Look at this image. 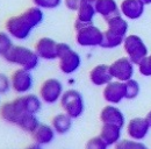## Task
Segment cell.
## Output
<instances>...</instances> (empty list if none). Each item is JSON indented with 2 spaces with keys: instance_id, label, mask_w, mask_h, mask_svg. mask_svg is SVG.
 <instances>
[{
  "instance_id": "1",
  "label": "cell",
  "mask_w": 151,
  "mask_h": 149,
  "mask_svg": "<svg viewBox=\"0 0 151 149\" xmlns=\"http://www.w3.org/2000/svg\"><path fill=\"white\" fill-rule=\"evenodd\" d=\"M43 18V9L36 6H32L24 9L19 15L11 17L5 23V29L13 40L26 41L30 36L34 28L42 23Z\"/></svg>"
},
{
  "instance_id": "2",
  "label": "cell",
  "mask_w": 151,
  "mask_h": 149,
  "mask_svg": "<svg viewBox=\"0 0 151 149\" xmlns=\"http://www.w3.org/2000/svg\"><path fill=\"white\" fill-rule=\"evenodd\" d=\"M107 29L104 32V41L101 48L114 49L123 44L126 37L128 36V22L121 14L106 21Z\"/></svg>"
},
{
  "instance_id": "3",
  "label": "cell",
  "mask_w": 151,
  "mask_h": 149,
  "mask_svg": "<svg viewBox=\"0 0 151 149\" xmlns=\"http://www.w3.org/2000/svg\"><path fill=\"white\" fill-rule=\"evenodd\" d=\"M4 59L8 64L15 65L19 69L33 71L38 67L41 58L34 49L21 44H14L13 48L4 56Z\"/></svg>"
},
{
  "instance_id": "4",
  "label": "cell",
  "mask_w": 151,
  "mask_h": 149,
  "mask_svg": "<svg viewBox=\"0 0 151 149\" xmlns=\"http://www.w3.org/2000/svg\"><path fill=\"white\" fill-rule=\"evenodd\" d=\"M58 68L64 74H72L80 68L81 58L68 43L60 42L57 46Z\"/></svg>"
},
{
  "instance_id": "5",
  "label": "cell",
  "mask_w": 151,
  "mask_h": 149,
  "mask_svg": "<svg viewBox=\"0 0 151 149\" xmlns=\"http://www.w3.org/2000/svg\"><path fill=\"white\" fill-rule=\"evenodd\" d=\"M76 43L84 48H94L101 47L104 41V32L94 26L91 25H83L76 26Z\"/></svg>"
},
{
  "instance_id": "6",
  "label": "cell",
  "mask_w": 151,
  "mask_h": 149,
  "mask_svg": "<svg viewBox=\"0 0 151 149\" xmlns=\"http://www.w3.org/2000/svg\"><path fill=\"white\" fill-rule=\"evenodd\" d=\"M59 103L64 113H66L72 119L81 116L85 111V103L83 94L73 89L64 91Z\"/></svg>"
},
{
  "instance_id": "7",
  "label": "cell",
  "mask_w": 151,
  "mask_h": 149,
  "mask_svg": "<svg viewBox=\"0 0 151 149\" xmlns=\"http://www.w3.org/2000/svg\"><path fill=\"white\" fill-rule=\"evenodd\" d=\"M123 50L127 54V57L132 61L135 65H138L148 54V47L145 46L144 41L138 35H128L123 42Z\"/></svg>"
},
{
  "instance_id": "8",
  "label": "cell",
  "mask_w": 151,
  "mask_h": 149,
  "mask_svg": "<svg viewBox=\"0 0 151 149\" xmlns=\"http://www.w3.org/2000/svg\"><path fill=\"white\" fill-rule=\"evenodd\" d=\"M63 93H64L63 84L57 78L45 79L38 89V97L44 104H48V105H54L58 103Z\"/></svg>"
},
{
  "instance_id": "9",
  "label": "cell",
  "mask_w": 151,
  "mask_h": 149,
  "mask_svg": "<svg viewBox=\"0 0 151 149\" xmlns=\"http://www.w3.org/2000/svg\"><path fill=\"white\" fill-rule=\"evenodd\" d=\"M11 84L12 90L19 95L29 93L34 86V77L32 71L18 68L11 74Z\"/></svg>"
},
{
  "instance_id": "10",
  "label": "cell",
  "mask_w": 151,
  "mask_h": 149,
  "mask_svg": "<svg viewBox=\"0 0 151 149\" xmlns=\"http://www.w3.org/2000/svg\"><path fill=\"white\" fill-rule=\"evenodd\" d=\"M23 114H26V112L19 97L11 101H6L0 106V118L7 124L17 126L18 121Z\"/></svg>"
},
{
  "instance_id": "11",
  "label": "cell",
  "mask_w": 151,
  "mask_h": 149,
  "mask_svg": "<svg viewBox=\"0 0 151 149\" xmlns=\"http://www.w3.org/2000/svg\"><path fill=\"white\" fill-rule=\"evenodd\" d=\"M134 65L135 64L128 57H120L114 61L109 65V68H111V72L115 80L126 83L132 79L134 71H135Z\"/></svg>"
},
{
  "instance_id": "12",
  "label": "cell",
  "mask_w": 151,
  "mask_h": 149,
  "mask_svg": "<svg viewBox=\"0 0 151 149\" xmlns=\"http://www.w3.org/2000/svg\"><path fill=\"white\" fill-rule=\"evenodd\" d=\"M102 97L108 104L112 105L120 104L123 99H126V84L123 82H119L114 79L104 86Z\"/></svg>"
},
{
  "instance_id": "13",
  "label": "cell",
  "mask_w": 151,
  "mask_h": 149,
  "mask_svg": "<svg viewBox=\"0 0 151 149\" xmlns=\"http://www.w3.org/2000/svg\"><path fill=\"white\" fill-rule=\"evenodd\" d=\"M57 43L51 37H40L34 47V50L41 59L54 61L57 59Z\"/></svg>"
},
{
  "instance_id": "14",
  "label": "cell",
  "mask_w": 151,
  "mask_h": 149,
  "mask_svg": "<svg viewBox=\"0 0 151 149\" xmlns=\"http://www.w3.org/2000/svg\"><path fill=\"white\" fill-rule=\"evenodd\" d=\"M95 4H96V0H81L80 6L77 11L75 27L93 23V20L96 14Z\"/></svg>"
},
{
  "instance_id": "15",
  "label": "cell",
  "mask_w": 151,
  "mask_h": 149,
  "mask_svg": "<svg viewBox=\"0 0 151 149\" xmlns=\"http://www.w3.org/2000/svg\"><path fill=\"white\" fill-rule=\"evenodd\" d=\"M150 128L147 118H134L127 125V134L132 140L141 141L148 135Z\"/></svg>"
},
{
  "instance_id": "16",
  "label": "cell",
  "mask_w": 151,
  "mask_h": 149,
  "mask_svg": "<svg viewBox=\"0 0 151 149\" xmlns=\"http://www.w3.org/2000/svg\"><path fill=\"white\" fill-rule=\"evenodd\" d=\"M144 7L142 0H122L120 4V12L123 18L129 20H138L144 14Z\"/></svg>"
},
{
  "instance_id": "17",
  "label": "cell",
  "mask_w": 151,
  "mask_h": 149,
  "mask_svg": "<svg viewBox=\"0 0 151 149\" xmlns=\"http://www.w3.org/2000/svg\"><path fill=\"white\" fill-rule=\"evenodd\" d=\"M100 120L102 124H111V125H116L121 128H123L126 124V118L124 114L120 108H117L115 105H106L101 112H100Z\"/></svg>"
},
{
  "instance_id": "18",
  "label": "cell",
  "mask_w": 151,
  "mask_h": 149,
  "mask_svg": "<svg viewBox=\"0 0 151 149\" xmlns=\"http://www.w3.org/2000/svg\"><path fill=\"white\" fill-rule=\"evenodd\" d=\"M90 82L95 86H105L114 80L111 68L107 64H98L90 71Z\"/></svg>"
},
{
  "instance_id": "19",
  "label": "cell",
  "mask_w": 151,
  "mask_h": 149,
  "mask_svg": "<svg viewBox=\"0 0 151 149\" xmlns=\"http://www.w3.org/2000/svg\"><path fill=\"white\" fill-rule=\"evenodd\" d=\"M96 14L100 15L105 21L120 15V6L117 5L116 0H96L95 4Z\"/></svg>"
},
{
  "instance_id": "20",
  "label": "cell",
  "mask_w": 151,
  "mask_h": 149,
  "mask_svg": "<svg viewBox=\"0 0 151 149\" xmlns=\"http://www.w3.org/2000/svg\"><path fill=\"white\" fill-rule=\"evenodd\" d=\"M55 135H56V132L51 125L40 124L36 130L32 134V137L35 143H37L40 146H47L54 141Z\"/></svg>"
},
{
  "instance_id": "21",
  "label": "cell",
  "mask_w": 151,
  "mask_h": 149,
  "mask_svg": "<svg viewBox=\"0 0 151 149\" xmlns=\"http://www.w3.org/2000/svg\"><path fill=\"white\" fill-rule=\"evenodd\" d=\"M121 130L122 128L116 125L102 124V127L100 130V136L108 146H115L121 140Z\"/></svg>"
},
{
  "instance_id": "22",
  "label": "cell",
  "mask_w": 151,
  "mask_h": 149,
  "mask_svg": "<svg viewBox=\"0 0 151 149\" xmlns=\"http://www.w3.org/2000/svg\"><path fill=\"white\" fill-rule=\"evenodd\" d=\"M19 98L26 113L37 114L38 112L41 111L43 101L41 100V98L38 95L33 94V93H27V94L19 95Z\"/></svg>"
},
{
  "instance_id": "23",
  "label": "cell",
  "mask_w": 151,
  "mask_h": 149,
  "mask_svg": "<svg viewBox=\"0 0 151 149\" xmlns=\"http://www.w3.org/2000/svg\"><path fill=\"white\" fill-rule=\"evenodd\" d=\"M72 118L69 116L66 113H59L56 114L51 120V126L55 129L56 134H66L72 127Z\"/></svg>"
},
{
  "instance_id": "24",
  "label": "cell",
  "mask_w": 151,
  "mask_h": 149,
  "mask_svg": "<svg viewBox=\"0 0 151 149\" xmlns=\"http://www.w3.org/2000/svg\"><path fill=\"white\" fill-rule=\"evenodd\" d=\"M40 120L36 116V114H30V113H26L23 114L20 120L18 121L17 126L19 127L20 129H22L26 133H29V134H33L36 128L40 126Z\"/></svg>"
},
{
  "instance_id": "25",
  "label": "cell",
  "mask_w": 151,
  "mask_h": 149,
  "mask_svg": "<svg viewBox=\"0 0 151 149\" xmlns=\"http://www.w3.org/2000/svg\"><path fill=\"white\" fill-rule=\"evenodd\" d=\"M13 46H14V42L11 35L6 30L0 32V57L4 58V56L13 48Z\"/></svg>"
},
{
  "instance_id": "26",
  "label": "cell",
  "mask_w": 151,
  "mask_h": 149,
  "mask_svg": "<svg viewBox=\"0 0 151 149\" xmlns=\"http://www.w3.org/2000/svg\"><path fill=\"white\" fill-rule=\"evenodd\" d=\"M115 149H148V147L141 141L129 139V140H120L115 145Z\"/></svg>"
},
{
  "instance_id": "27",
  "label": "cell",
  "mask_w": 151,
  "mask_h": 149,
  "mask_svg": "<svg viewBox=\"0 0 151 149\" xmlns=\"http://www.w3.org/2000/svg\"><path fill=\"white\" fill-rule=\"evenodd\" d=\"M126 84V99H135L139 94V84L137 80L130 79Z\"/></svg>"
},
{
  "instance_id": "28",
  "label": "cell",
  "mask_w": 151,
  "mask_h": 149,
  "mask_svg": "<svg viewBox=\"0 0 151 149\" xmlns=\"http://www.w3.org/2000/svg\"><path fill=\"white\" fill-rule=\"evenodd\" d=\"M33 6H36L41 9H55L59 7L63 0H32Z\"/></svg>"
},
{
  "instance_id": "29",
  "label": "cell",
  "mask_w": 151,
  "mask_h": 149,
  "mask_svg": "<svg viewBox=\"0 0 151 149\" xmlns=\"http://www.w3.org/2000/svg\"><path fill=\"white\" fill-rule=\"evenodd\" d=\"M85 149H108V145L102 140V137L99 136H94L91 137L86 145H85Z\"/></svg>"
},
{
  "instance_id": "30",
  "label": "cell",
  "mask_w": 151,
  "mask_h": 149,
  "mask_svg": "<svg viewBox=\"0 0 151 149\" xmlns=\"http://www.w3.org/2000/svg\"><path fill=\"white\" fill-rule=\"evenodd\" d=\"M12 90L11 76L0 72V95H4Z\"/></svg>"
},
{
  "instance_id": "31",
  "label": "cell",
  "mask_w": 151,
  "mask_h": 149,
  "mask_svg": "<svg viewBox=\"0 0 151 149\" xmlns=\"http://www.w3.org/2000/svg\"><path fill=\"white\" fill-rule=\"evenodd\" d=\"M139 74L144 77H151V54L148 55L138 65Z\"/></svg>"
},
{
  "instance_id": "32",
  "label": "cell",
  "mask_w": 151,
  "mask_h": 149,
  "mask_svg": "<svg viewBox=\"0 0 151 149\" xmlns=\"http://www.w3.org/2000/svg\"><path fill=\"white\" fill-rule=\"evenodd\" d=\"M63 2H64L65 7L68 9H70L72 12H77L78 8H79V6H80L81 0H63Z\"/></svg>"
},
{
  "instance_id": "33",
  "label": "cell",
  "mask_w": 151,
  "mask_h": 149,
  "mask_svg": "<svg viewBox=\"0 0 151 149\" xmlns=\"http://www.w3.org/2000/svg\"><path fill=\"white\" fill-rule=\"evenodd\" d=\"M24 149H42V146H40L37 143H33V145L28 146L27 148H24Z\"/></svg>"
},
{
  "instance_id": "34",
  "label": "cell",
  "mask_w": 151,
  "mask_h": 149,
  "mask_svg": "<svg viewBox=\"0 0 151 149\" xmlns=\"http://www.w3.org/2000/svg\"><path fill=\"white\" fill-rule=\"evenodd\" d=\"M145 118H147V120H148V122H149V125H150V127H151V111L147 114V116H145Z\"/></svg>"
},
{
  "instance_id": "35",
  "label": "cell",
  "mask_w": 151,
  "mask_h": 149,
  "mask_svg": "<svg viewBox=\"0 0 151 149\" xmlns=\"http://www.w3.org/2000/svg\"><path fill=\"white\" fill-rule=\"evenodd\" d=\"M142 1H143L144 5H150L151 4V0H142Z\"/></svg>"
},
{
  "instance_id": "36",
  "label": "cell",
  "mask_w": 151,
  "mask_h": 149,
  "mask_svg": "<svg viewBox=\"0 0 151 149\" xmlns=\"http://www.w3.org/2000/svg\"><path fill=\"white\" fill-rule=\"evenodd\" d=\"M0 106H1V105H0Z\"/></svg>"
}]
</instances>
